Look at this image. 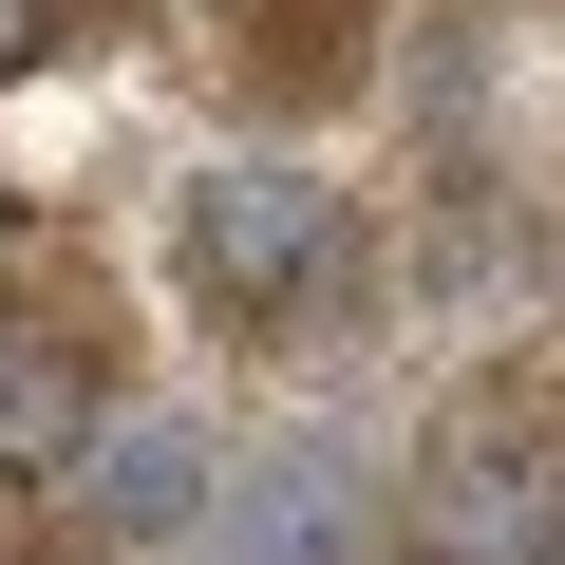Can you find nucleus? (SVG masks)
<instances>
[{
    "label": "nucleus",
    "mask_w": 565,
    "mask_h": 565,
    "mask_svg": "<svg viewBox=\"0 0 565 565\" xmlns=\"http://www.w3.org/2000/svg\"><path fill=\"white\" fill-rule=\"evenodd\" d=\"M170 264H189V302H207L226 340H302L340 282H359V207H340L321 170H282V151H226V170H189Z\"/></svg>",
    "instance_id": "nucleus-1"
},
{
    "label": "nucleus",
    "mask_w": 565,
    "mask_h": 565,
    "mask_svg": "<svg viewBox=\"0 0 565 565\" xmlns=\"http://www.w3.org/2000/svg\"><path fill=\"white\" fill-rule=\"evenodd\" d=\"M396 565H565V434H546L527 377H471V396H452Z\"/></svg>",
    "instance_id": "nucleus-2"
},
{
    "label": "nucleus",
    "mask_w": 565,
    "mask_h": 565,
    "mask_svg": "<svg viewBox=\"0 0 565 565\" xmlns=\"http://www.w3.org/2000/svg\"><path fill=\"white\" fill-rule=\"evenodd\" d=\"M114 377H95V321L76 302H0V490H57L95 452Z\"/></svg>",
    "instance_id": "nucleus-3"
},
{
    "label": "nucleus",
    "mask_w": 565,
    "mask_h": 565,
    "mask_svg": "<svg viewBox=\"0 0 565 565\" xmlns=\"http://www.w3.org/2000/svg\"><path fill=\"white\" fill-rule=\"evenodd\" d=\"M95 509H114V527H189V509H207V452H189V434H114Z\"/></svg>",
    "instance_id": "nucleus-4"
},
{
    "label": "nucleus",
    "mask_w": 565,
    "mask_h": 565,
    "mask_svg": "<svg viewBox=\"0 0 565 565\" xmlns=\"http://www.w3.org/2000/svg\"><path fill=\"white\" fill-rule=\"evenodd\" d=\"M207 20H245V39H264V76H282V95H321V76H340V57H321V39H340V20H359V0H207Z\"/></svg>",
    "instance_id": "nucleus-5"
},
{
    "label": "nucleus",
    "mask_w": 565,
    "mask_h": 565,
    "mask_svg": "<svg viewBox=\"0 0 565 565\" xmlns=\"http://www.w3.org/2000/svg\"><path fill=\"white\" fill-rule=\"evenodd\" d=\"M132 20V0H0V76H57V57H95Z\"/></svg>",
    "instance_id": "nucleus-6"
},
{
    "label": "nucleus",
    "mask_w": 565,
    "mask_h": 565,
    "mask_svg": "<svg viewBox=\"0 0 565 565\" xmlns=\"http://www.w3.org/2000/svg\"><path fill=\"white\" fill-rule=\"evenodd\" d=\"M321 527H340V509H321V471H282V490L226 527V565H321Z\"/></svg>",
    "instance_id": "nucleus-7"
}]
</instances>
